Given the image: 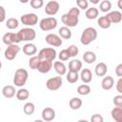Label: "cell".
Listing matches in <instances>:
<instances>
[{
	"mask_svg": "<svg viewBox=\"0 0 122 122\" xmlns=\"http://www.w3.org/2000/svg\"><path fill=\"white\" fill-rule=\"evenodd\" d=\"M79 15H80V10L76 7H73L67 13H64L61 16V21L66 27L73 28L77 26L79 22Z\"/></svg>",
	"mask_w": 122,
	"mask_h": 122,
	"instance_id": "1",
	"label": "cell"
},
{
	"mask_svg": "<svg viewBox=\"0 0 122 122\" xmlns=\"http://www.w3.org/2000/svg\"><path fill=\"white\" fill-rule=\"evenodd\" d=\"M97 38V30L93 27H88L86 28L80 36V42L82 45L87 46L93 42Z\"/></svg>",
	"mask_w": 122,
	"mask_h": 122,
	"instance_id": "2",
	"label": "cell"
},
{
	"mask_svg": "<svg viewBox=\"0 0 122 122\" xmlns=\"http://www.w3.org/2000/svg\"><path fill=\"white\" fill-rule=\"evenodd\" d=\"M29 78V72L25 69H17L13 75V84L16 87H23Z\"/></svg>",
	"mask_w": 122,
	"mask_h": 122,
	"instance_id": "3",
	"label": "cell"
},
{
	"mask_svg": "<svg viewBox=\"0 0 122 122\" xmlns=\"http://www.w3.org/2000/svg\"><path fill=\"white\" fill-rule=\"evenodd\" d=\"M17 33V36L20 40V42L22 41H26V42H30L32 40L35 39L36 36V32L35 30L30 28V27H27V28H23L21 29Z\"/></svg>",
	"mask_w": 122,
	"mask_h": 122,
	"instance_id": "4",
	"label": "cell"
},
{
	"mask_svg": "<svg viewBox=\"0 0 122 122\" xmlns=\"http://www.w3.org/2000/svg\"><path fill=\"white\" fill-rule=\"evenodd\" d=\"M57 19L53 16H49L46 18H43L39 22V27L42 30L48 31V30H52L57 27Z\"/></svg>",
	"mask_w": 122,
	"mask_h": 122,
	"instance_id": "5",
	"label": "cell"
},
{
	"mask_svg": "<svg viewBox=\"0 0 122 122\" xmlns=\"http://www.w3.org/2000/svg\"><path fill=\"white\" fill-rule=\"evenodd\" d=\"M38 57L40 59H46V60L53 61L56 58V51L53 48H51V47L43 48L39 51Z\"/></svg>",
	"mask_w": 122,
	"mask_h": 122,
	"instance_id": "6",
	"label": "cell"
},
{
	"mask_svg": "<svg viewBox=\"0 0 122 122\" xmlns=\"http://www.w3.org/2000/svg\"><path fill=\"white\" fill-rule=\"evenodd\" d=\"M63 79L62 76H54L51 78H49L46 82V87L50 91H57L62 87Z\"/></svg>",
	"mask_w": 122,
	"mask_h": 122,
	"instance_id": "7",
	"label": "cell"
},
{
	"mask_svg": "<svg viewBox=\"0 0 122 122\" xmlns=\"http://www.w3.org/2000/svg\"><path fill=\"white\" fill-rule=\"evenodd\" d=\"M20 21L25 26L32 27V26H35L38 23V16L35 13H32V12L26 13V14H23L20 17Z\"/></svg>",
	"mask_w": 122,
	"mask_h": 122,
	"instance_id": "8",
	"label": "cell"
},
{
	"mask_svg": "<svg viewBox=\"0 0 122 122\" xmlns=\"http://www.w3.org/2000/svg\"><path fill=\"white\" fill-rule=\"evenodd\" d=\"M20 51V47L17 44H12V45H9L7 47V49L5 50V53L4 56L7 60H13L16 55L18 54V52Z\"/></svg>",
	"mask_w": 122,
	"mask_h": 122,
	"instance_id": "9",
	"label": "cell"
},
{
	"mask_svg": "<svg viewBox=\"0 0 122 122\" xmlns=\"http://www.w3.org/2000/svg\"><path fill=\"white\" fill-rule=\"evenodd\" d=\"M59 8H60V5L57 1L55 0H51L49 1L47 4H46V7H45V12L46 14L48 15H55L58 10H59Z\"/></svg>",
	"mask_w": 122,
	"mask_h": 122,
	"instance_id": "10",
	"label": "cell"
},
{
	"mask_svg": "<svg viewBox=\"0 0 122 122\" xmlns=\"http://www.w3.org/2000/svg\"><path fill=\"white\" fill-rule=\"evenodd\" d=\"M2 41L5 45L9 46V45H12V44H18L20 43V40L17 36V33H14V32H11V31H9V32H6L3 37H2Z\"/></svg>",
	"mask_w": 122,
	"mask_h": 122,
	"instance_id": "11",
	"label": "cell"
},
{
	"mask_svg": "<svg viewBox=\"0 0 122 122\" xmlns=\"http://www.w3.org/2000/svg\"><path fill=\"white\" fill-rule=\"evenodd\" d=\"M52 61L51 60H46V59H40L36 70L40 73H48L51 69H52Z\"/></svg>",
	"mask_w": 122,
	"mask_h": 122,
	"instance_id": "12",
	"label": "cell"
},
{
	"mask_svg": "<svg viewBox=\"0 0 122 122\" xmlns=\"http://www.w3.org/2000/svg\"><path fill=\"white\" fill-rule=\"evenodd\" d=\"M45 40L50 46H53V47H60L63 43L62 38L55 33H49L48 35H46Z\"/></svg>",
	"mask_w": 122,
	"mask_h": 122,
	"instance_id": "13",
	"label": "cell"
},
{
	"mask_svg": "<svg viewBox=\"0 0 122 122\" xmlns=\"http://www.w3.org/2000/svg\"><path fill=\"white\" fill-rule=\"evenodd\" d=\"M41 116L44 121L50 122L55 118V111L51 107H46L45 109H43Z\"/></svg>",
	"mask_w": 122,
	"mask_h": 122,
	"instance_id": "14",
	"label": "cell"
},
{
	"mask_svg": "<svg viewBox=\"0 0 122 122\" xmlns=\"http://www.w3.org/2000/svg\"><path fill=\"white\" fill-rule=\"evenodd\" d=\"M114 85V80L112 78V76H105L101 81V87L103 90L105 91H110L111 89H112Z\"/></svg>",
	"mask_w": 122,
	"mask_h": 122,
	"instance_id": "15",
	"label": "cell"
},
{
	"mask_svg": "<svg viewBox=\"0 0 122 122\" xmlns=\"http://www.w3.org/2000/svg\"><path fill=\"white\" fill-rule=\"evenodd\" d=\"M23 52L28 56L35 55V53L37 52V48L32 43H27L23 46Z\"/></svg>",
	"mask_w": 122,
	"mask_h": 122,
	"instance_id": "16",
	"label": "cell"
},
{
	"mask_svg": "<svg viewBox=\"0 0 122 122\" xmlns=\"http://www.w3.org/2000/svg\"><path fill=\"white\" fill-rule=\"evenodd\" d=\"M52 67L54 69V71L59 74V75H65L67 73V67L66 65L62 62V61H55L52 64Z\"/></svg>",
	"mask_w": 122,
	"mask_h": 122,
	"instance_id": "17",
	"label": "cell"
},
{
	"mask_svg": "<svg viewBox=\"0 0 122 122\" xmlns=\"http://www.w3.org/2000/svg\"><path fill=\"white\" fill-rule=\"evenodd\" d=\"M15 93H16V91L14 86L7 85L2 89V94L6 98H12L13 96H15Z\"/></svg>",
	"mask_w": 122,
	"mask_h": 122,
	"instance_id": "18",
	"label": "cell"
},
{
	"mask_svg": "<svg viewBox=\"0 0 122 122\" xmlns=\"http://www.w3.org/2000/svg\"><path fill=\"white\" fill-rule=\"evenodd\" d=\"M79 76L85 84H88L92 80V73L90 69H81V73Z\"/></svg>",
	"mask_w": 122,
	"mask_h": 122,
	"instance_id": "19",
	"label": "cell"
},
{
	"mask_svg": "<svg viewBox=\"0 0 122 122\" xmlns=\"http://www.w3.org/2000/svg\"><path fill=\"white\" fill-rule=\"evenodd\" d=\"M108 71V67L104 62H99L94 68V72L97 76H104Z\"/></svg>",
	"mask_w": 122,
	"mask_h": 122,
	"instance_id": "20",
	"label": "cell"
},
{
	"mask_svg": "<svg viewBox=\"0 0 122 122\" xmlns=\"http://www.w3.org/2000/svg\"><path fill=\"white\" fill-rule=\"evenodd\" d=\"M107 15H108L109 19L111 20V23L117 24V23H120L121 20H122V13H121L119 10L111 11V12H109Z\"/></svg>",
	"mask_w": 122,
	"mask_h": 122,
	"instance_id": "21",
	"label": "cell"
},
{
	"mask_svg": "<svg viewBox=\"0 0 122 122\" xmlns=\"http://www.w3.org/2000/svg\"><path fill=\"white\" fill-rule=\"evenodd\" d=\"M97 25L101 28V29H109L112 25L111 20L109 19L108 15H104V16H100L97 19Z\"/></svg>",
	"mask_w": 122,
	"mask_h": 122,
	"instance_id": "22",
	"label": "cell"
},
{
	"mask_svg": "<svg viewBox=\"0 0 122 122\" xmlns=\"http://www.w3.org/2000/svg\"><path fill=\"white\" fill-rule=\"evenodd\" d=\"M83 60L85 63L87 64H92L95 62L96 60V54L93 52V51H87L84 52L83 54Z\"/></svg>",
	"mask_w": 122,
	"mask_h": 122,
	"instance_id": "23",
	"label": "cell"
},
{
	"mask_svg": "<svg viewBox=\"0 0 122 122\" xmlns=\"http://www.w3.org/2000/svg\"><path fill=\"white\" fill-rule=\"evenodd\" d=\"M82 69V62L79 59H72L69 63V71H79Z\"/></svg>",
	"mask_w": 122,
	"mask_h": 122,
	"instance_id": "24",
	"label": "cell"
},
{
	"mask_svg": "<svg viewBox=\"0 0 122 122\" xmlns=\"http://www.w3.org/2000/svg\"><path fill=\"white\" fill-rule=\"evenodd\" d=\"M15 96L17 98V100L19 101H24L26 99L29 98L30 96V92L25 89V88H20L18 91H16V93H15Z\"/></svg>",
	"mask_w": 122,
	"mask_h": 122,
	"instance_id": "25",
	"label": "cell"
},
{
	"mask_svg": "<svg viewBox=\"0 0 122 122\" xmlns=\"http://www.w3.org/2000/svg\"><path fill=\"white\" fill-rule=\"evenodd\" d=\"M112 118L116 122H122V108L115 107L111 112Z\"/></svg>",
	"mask_w": 122,
	"mask_h": 122,
	"instance_id": "26",
	"label": "cell"
},
{
	"mask_svg": "<svg viewBox=\"0 0 122 122\" xmlns=\"http://www.w3.org/2000/svg\"><path fill=\"white\" fill-rule=\"evenodd\" d=\"M98 14H99V10H97V8H88L86 10V12H85V15L88 19L90 20H93V19H96L98 17Z\"/></svg>",
	"mask_w": 122,
	"mask_h": 122,
	"instance_id": "27",
	"label": "cell"
},
{
	"mask_svg": "<svg viewBox=\"0 0 122 122\" xmlns=\"http://www.w3.org/2000/svg\"><path fill=\"white\" fill-rule=\"evenodd\" d=\"M58 34H59V36H60L61 38L68 40V39H70V38L71 37V30H70L69 27L63 26V27H61V28L59 29Z\"/></svg>",
	"mask_w": 122,
	"mask_h": 122,
	"instance_id": "28",
	"label": "cell"
},
{
	"mask_svg": "<svg viewBox=\"0 0 122 122\" xmlns=\"http://www.w3.org/2000/svg\"><path fill=\"white\" fill-rule=\"evenodd\" d=\"M69 106L71 110H79L82 107V100L79 97H72L69 101Z\"/></svg>",
	"mask_w": 122,
	"mask_h": 122,
	"instance_id": "29",
	"label": "cell"
},
{
	"mask_svg": "<svg viewBox=\"0 0 122 122\" xmlns=\"http://www.w3.org/2000/svg\"><path fill=\"white\" fill-rule=\"evenodd\" d=\"M66 78H67V81H68L69 83L73 84V83H76V82L78 81V79H79V74H78L77 71H69V72L67 73Z\"/></svg>",
	"mask_w": 122,
	"mask_h": 122,
	"instance_id": "30",
	"label": "cell"
},
{
	"mask_svg": "<svg viewBox=\"0 0 122 122\" xmlns=\"http://www.w3.org/2000/svg\"><path fill=\"white\" fill-rule=\"evenodd\" d=\"M34 111H35V106L32 102H27L24 107H23V112L25 114L27 115H31L34 113Z\"/></svg>",
	"mask_w": 122,
	"mask_h": 122,
	"instance_id": "31",
	"label": "cell"
},
{
	"mask_svg": "<svg viewBox=\"0 0 122 122\" xmlns=\"http://www.w3.org/2000/svg\"><path fill=\"white\" fill-rule=\"evenodd\" d=\"M18 26H19V21L14 17H10L6 21V27L10 30H15L18 28Z\"/></svg>",
	"mask_w": 122,
	"mask_h": 122,
	"instance_id": "32",
	"label": "cell"
},
{
	"mask_svg": "<svg viewBox=\"0 0 122 122\" xmlns=\"http://www.w3.org/2000/svg\"><path fill=\"white\" fill-rule=\"evenodd\" d=\"M112 9V3L110 0H103L99 4V10L102 12H109Z\"/></svg>",
	"mask_w": 122,
	"mask_h": 122,
	"instance_id": "33",
	"label": "cell"
},
{
	"mask_svg": "<svg viewBox=\"0 0 122 122\" xmlns=\"http://www.w3.org/2000/svg\"><path fill=\"white\" fill-rule=\"evenodd\" d=\"M77 92L80 95H88L91 93V87L87 84H82L77 87Z\"/></svg>",
	"mask_w": 122,
	"mask_h": 122,
	"instance_id": "34",
	"label": "cell"
},
{
	"mask_svg": "<svg viewBox=\"0 0 122 122\" xmlns=\"http://www.w3.org/2000/svg\"><path fill=\"white\" fill-rule=\"evenodd\" d=\"M39 61H40V58L38 57V55H32L29 60V67L31 70H36V67H37Z\"/></svg>",
	"mask_w": 122,
	"mask_h": 122,
	"instance_id": "35",
	"label": "cell"
},
{
	"mask_svg": "<svg viewBox=\"0 0 122 122\" xmlns=\"http://www.w3.org/2000/svg\"><path fill=\"white\" fill-rule=\"evenodd\" d=\"M30 5L32 9L38 10L44 6V0H30Z\"/></svg>",
	"mask_w": 122,
	"mask_h": 122,
	"instance_id": "36",
	"label": "cell"
},
{
	"mask_svg": "<svg viewBox=\"0 0 122 122\" xmlns=\"http://www.w3.org/2000/svg\"><path fill=\"white\" fill-rule=\"evenodd\" d=\"M58 58H59L60 61H67V60H69V58H71V56H70V53H69L68 50L67 49L62 50L59 52V54H58Z\"/></svg>",
	"mask_w": 122,
	"mask_h": 122,
	"instance_id": "37",
	"label": "cell"
},
{
	"mask_svg": "<svg viewBox=\"0 0 122 122\" xmlns=\"http://www.w3.org/2000/svg\"><path fill=\"white\" fill-rule=\"evenodd\" d=\"M67 50H68V51H69L71 57H75V56L78 54V52H79V49H78L77 46H75V45H71V46H69V48H68Z\"/></svg>",
	"mask_w": 122,
	"mask_h": 122,
	"instance_id": "38",
	"label": "cell"
},
{
	"mask_svg": "<svg viewBox=\"0 0 122 122\" xmlns=\"http://www.w3.org/2000/svg\"><path fill=\"white\" fill-rule=\"evenodd\" d=\"M76 5L79 10H87L89 8L88 0H76Z\"/></svg>",
	"mask_w": 122,
	"mask_h": 122,
	"instance_id": "39",
	"label": "cell"
},
{
	"mask_svg": "<svg viewBox=\"0 0 122 122\" xmlns=\"http://www.w3.org/2000/svg\"><path fill=\"white\" fill-rule=\"evenodd\" d=\"M113 104L115 107H120L122 108V95L121 94H118V95H115L113 97Z\"/></svg>",
	"mask_w": 122,
	"mask_h": 122,
	"instance_id": "40",
	"label": "cell"
},
{
	"mask_svg": "<svg viewBox=\"0 0 122 122\" xmlns=\"http://www.w3.org/2000/svg\"><path fill=\"white\" fill-rule=\"evenodd\" d=\"M103 120L104 119H103L102 115H100L98 113H95L91 117V121H92V122H103Z\"/></svg>",
	"mask_w": 122,
	"mask_h": 122,
	"instance_id": "41",
	"label": "cell"
},
{
	"mask_svg": "<svg viewBox=\"0 0 122 122\" xmlns=\"http://www.w3.org/2000/svg\"><path fill=\"white\" fill-rule=\"evenodd\" d=\"M6 19V10L4 7L0 6V23L4 22Z\"/></svg>",
	"mask_w": 122,
	"mask_h": 122,
	"instance_id": "42",
	"label": "cell"
},
{
	"mask_svg": "<svg viewBox=\"0 0 122 122\" xmlns=\"http://www.w3.org/2000/svg\"><path fill=\"white\" fill-rule=\"evenodd\" d=\"M116 91L121 94L122 93V78L119 77L118 81L116 82Z\"/></svg>",
	"mask_w": 122,
	"mask_h": 122,
	"instance_id": "43",
	"label": "cell"
},
{
	"mask_svg": "<svg viewBox=\"0 0 122 122\" xmlns=\"http://www.w3.org/2000/svg\"><path fill=\"white\" fill-rule=\"evenodd\" d=\"M115 74L118 76V77H121L122 76V64H118L115 68Z\"/></svg>",
	"mask_w": 122,
	"mask_h": 122,
	"instance_id": "44",
	"label": "cell"
},
{
	"mask_svg": "<svg viewBox=\"0 0 122 122\" xmlns=\"http://www.w3.org/2000/svg\"><path fill=\"white\" fill-rule=\"evenodd\" d=\"M92 4H93V5H96V4H98L99 3V0H89Z\"/></svg>",
	"mask_w": 122,
	"mask_h": 122,
	"instance_id": "45",
	"label": "cell"
},
{
	"mask_svg": "<svg viewBox=\"0 0 122 122\" xmlns=\"http://www.w3.org/2000/svg\"><path fill=\"white\" fill-rule=\"evenodd\" d=\"M121 2H122V0H118V3H117V5H118V9H119V10H122V5H121Z\"/></svg>",
	"mask_w": 122,
	"mask_h": 122,
	"instance_id": "46",
	"label": "cell"
},
{
	"mask_svg": "<svg viewBox=\"0 0 122 122\" xmlns=\"http://www.w3.org/2000/svg\"><path fill=\"white\" fill-rule=\"evenodd\" d=\"M19 2H20V3H22V4H26V3L30 2V0H19Z\"/></svg>",
	"mask_w": 122,
	"mask_h": 122,
	"instance_id": "47",
	"label": "cell"
},
{
	"mask_svg": "<svg viewBox=\"0 0 122 122\" xmlns=\"http://www.w3.org/2000/svg\"><path fill=\"white\" fill-rule=\"evenodd\" d=\"M1 68H2V62L0 61V69H1Z\"/></svg>",
	"mask_w": 122,
	"mask_h": 122,
	"instance_id": "48",
	"label": "cell"
},
{
	"mask_svg": "<svg viewBox=\"0 0 122 122\" xmlns=\"http://www.w3.org/2000/svg\"><path fill=\"white\" fill-rule=\"evenodd\" d=\"M0 51H1V48H0Z\"/></svg>",
	"mask_w": 122,
	"mask_h": 122,
	"instance_id": "49",
	"label": "cell"
}]
</instances>
